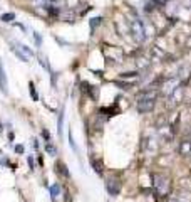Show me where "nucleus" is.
<instances>
[{
    "label": "nucleus",
    "mask_w": 191,
    "mask_h": 202,
    "mask_svg": "<svg viewBox=\"0 0 191 202\" xmlns=\"http://www.w3.org/2000/svg\"><path fill=\"white\" fill-rule=\"evenodd\" d=\"M19 51H20L24 56H27V57H34V51H32L30 47L24 46V44H20V46H19Z\"/></svg>",
    "instance_id": "obj_8"
},
{
    "label": "nucleus",
    "mask_w": 191,
    "mask_h": 202,
    "mask_svg": "<svg viewBox=\"0 0 191 202\" xmlns=\"http://www.w3.org/2000/svg\"><path fill=\"white\" fill-rule=\"evenodd\" d=\"M34 39H35V44L37 46H40V42H42V37L37 34V32H34Z\"/></svg>",
    "instance_id": "obj_21"
},
{
    "label": "nucleus",
    "mask_w": 191,
    "mask_h": 202,
    "mask_svg": "<svg viewBox=\"0 0 191 202\" xmlns=\"http://www.w3.org/2000/svg\"><path fill=\"white\" fill-rule=\"evenodd\" d=\"M154 187L159 195H166L168 190H169V179H168V175H164V174L154 175Z\"/></svg>",
    "instance_id": "obj_3"
},
{
    "label": "nucleus",
    "mask_w": 191,
    "mask_h": 202,
    "mask_svg": "<svg viewBox=\"0 0 191 202\" xmlns=\"http://www.w3.org/2000/svg\"><path fill=\"white\" fill-rule=\"evenodd\" d=\"M156 98H158V91L156 89H146V91L139 93L138 94V101H136L138 111L139 113H149V111H153V108L156 104Z\"/></svg>",
    "instance_id": "obj_1"
},
{
    "label": "nucleus",
    "mask_w": 191,
    "mask_h": 202,
    "mask_svg": "<svg viewBox=\"0 0 191 202\" xmlns=\"http://www.w3.org/2000/svg\"><path fill=\"white\" fill-rule=\"evenodd\" d=\"M27 163H29V167H30V168H34V158H32V157H29V158H27Z\"/></svg>",
    "instance_id": "obj_23"
},
{
    "label": "nucleus",
    "mask_w": 191,
    "mask_h": 202,
    "mask_svg": "<svg viewBox=\"0 0 191 202\" xmlns=\"http://www.w3.org/2000/svg\"><path fill=\"white\" fill-rule=\"evenodd\" d=\"M101 20H102L101 17H96V19H92V20H91V29H96V27L101 24Z\"/></svg>",
    "instance_id": "obj_17"
},
{
    "label": "nucleus",
    "mask_w": 191,
    "mask_h": 202,
    "mask_svg": "<svg viewBox=\"0 0 191 202\" xmlns=\"http://www.w3.org/2000/svg\"><path fill=\"white\" fill-rule=\"evenodd\" d=\"M59 194H61V185H59V184L50 185V197H52V199H57Z\"/></svg>",
    "instance_id": "obj_10"
},
{
    "label": "nucleus",
    "mask_w": 191,
    "mask_h": 202,
    "mask_svg": "<svg viewBox=\"0 0 191 202\" xmlns=\"http://www.w3.org/2000/svg\"><path fill=\"white\" fill-rule=\"evenodd\" d=\"M14 52H15V56H17V57H20V59H22L24 62H29V57L24 56V54H22V52L19 51V49H17V47H14Z\"/></svg>",
    "instance_id": "obj_16"
},
{
    "label": "nucleus",
    "mask_w": 191,
    "mask_h": 202,
    "mask_svg": "<svg viewBox=\"0 0 191 202\" xmlns=\"http://www.w3.org/2000/svg\"><path fill=\"white\" fill-rule=\"evenodd\" d=\"M92 165H94V170L97 172V174H101V172H102V165H101V162H97L96 158H92Z\"/></svg>",
    "instance_id": "obj_15"
},
{
    "label": "nucleus",
    "mask_w": 191,
    "mask_h": 202,
    "mask_svg": "<svg viewBox=\"0 0 191 202\" xmlns=\"http://www.w3.org/2000/svg\"><path fill=\"white\" fill-rule=\"evenodd\" d=\"M129 31H131V36L136 42H144L146 39V29H144V24L138 19V17H133L129 20Z\"/></svg>",
    "instance_id": "obj_2"
},
{
    "label": "nucleus",
    "mask_w": 191,
    "mask_h": 202,
    "mask_svg": "<svg viewBox=\"0 0 191 202\" xmlns=\"http://www.w3.org/2000/svg\"><path fill=\"white\" fill-rule=\"evenodd\" d=\"M14 19H15V14H14V12H7V14H2V15H0V20L2 22H12Z\"/></svg>",
    "instance_id": "obj_11"
},
{
    "label": "nucleus",
    "mask_w": 191,
    "mask_h": 202,
    "mask_svg": "<svg viewBox=\"0 0 191 202\" xmlns=\"http://www.w3.org/2000/svg\"><path fill=\"white\" fill-rule=\"evenodd\" d=\"M45 152H47V153H49V155H50V157H55V155H57V150H55V147L52 145V143H49V141H47V143H45Z\"/></svg>",
    "instance_id": "obj_13"
},
{
    "label": "nucleus",
    "mask_w": 191,
    "mask_h": 202,
    "mask_svg": "<svg viewBox=\"0 0 191 202\" xmlns=\"http://www.w3.org/2000/svg\"><path fill=\"white\" fill-rule=\"evenodd\" d=\"M179 153H181V155H186V157H190V155H191V141H190V140L181 141V145H179Z\"/></svg>",
    "instance_id": "obj_7"
},
{
    "label": "nucleus",
    "mask_w": 191,
    "mask_h": 202,
    "mask_svg": "<svg viewBox=\"0 0 191 202\" xmlns=\"http://www.w3.org/2000/svg\"><path fill=\"white\" fill-rule=\"evenodd\" d=\"M29 91H30V96H32V99H34V101H37V99H39V94H37V91H35V84L32 83H29Z\"/></svg>",
    "instance_id": "obj_12"
},
{
    "label": "nucleus",
    "mask_w": 191,
    "mask_h": 202,
    "mask_svg": "<svg viewBox=\"0 0 191 202\" xmlns=\"http://www.w3.org/2000/svg\"><path fill=\"white\" fill-rule=\"evenodd\" d=\"M163 88H164V89H163V93L169 96V94L173 93L176 88H178V81H176V79H173V81H168V83L163 84Z\"/></svg>",
    "instance_id": "obj_6"
},
{
    "label": "nucleus",
    "mask_w": 191,
    "mask_h": 202,
    "mask_svg": "<svg viewBox=\"0 0 191 202\" xmlns=\"http://www.w3.org/2000/svg\"><path fill=\"white\" fill-rule=\"evenodd\" d=\"M39 61H40V66L45 67V69H49V62H47V59L44 56H39Z\"/></svg>",
    "instance_id": "obj_18"
},
{
    "label": "nucleus",
    "mask_w": 191,
    "mask_h": 202,
    "mask_svg": "<svg viewBox=\"0 0 191 202\" xmlns=\"http://www.w3.org/2000/svg\"><path fill=\"white\" fill-rule=\"evenodd\" d=\"M55 168H57V174L61 172V174H62V175H64V177H69V170H67V167L64 165L62 162H59V163H55Z\"/></svg>",
    "instance_id": "obj_9"
},
{
    "label": "nucleus",
    "mask_w": 191,
    "mask_h": 202,
    "mask_svg": "<svg viewBox=\"0 0 191 202\" xmlns=\"http://www.w3.org/2000/svg\"><path fill=\"white\" fill-rule=\"evenodd\" d=\"M15 152L17 153H24V145H15Z\"/></svg>",
    "instance_id": "obj_22"
},
{
    "label": "nucleus",
    "mask_w": 191,
    "mask_h": 202,
    "mask_svg": "<svg viewBox=\"0 0 191 202\" xmlns=\"http://www.w3.org/2000/svg\"><path fill=\"white\" fill-rule=\"evenodd\" d=\"M62 123H64V109L59 113V121H57V130H59V135H62Z\"/></svg>",
    "instance_id": "obj_14"
},
{
    "label": "nucleus",
    "mask_w": 191,
    "mask_h": 202,
    "mask_svg": "<svg viewBox=\"0 0 191 202\" xmlns=\"http://www.w3.org/2000/svg\"><path fill=\"white\" fill-rule=\"evenodd\" d=\"M138 66H139V67H148V66H149V62L141 57V59H138Z\"/></svg>",
    "instance_id": "obj_19"
},
{
    "label": "nucleus",
    "mask_w": 191,
    "mask_h": 202,
    "mask_svg": "<svg viewBox=\"0 0 191 202\" xmlns=\"http://www.w3.org/2000/svg\"><path fill=\"white\" fill-rule=\"evenodd\" d=\"M0 91L4 94L9 93V83H7V74L4 71V66H2V62H0Z\"/></svg>",
    "instance_id": "obj_5"
},
{
    "label": "nucleus",
    "mask_w": 191,
    "mask_h": 202,
    "mask_svg": "<svg viewBox=\"0 0 191 202\" xmlns=\"http://www.w3.org/2000/svg\"><path fill=\"white\" fill-rule=\"evenodd\" d=\"M190 157H191V155H190Z\"/></svg>",
    "instance_id": "obj_24"
},
{
    "label": "nucleus",
    "mask_w": 191,
    "mask_h": 202,
    "mask_svg": "<svg viewBox=\"0 0 191 202\" xmlns=\"http://www.w3.org/2000/svg\"><path fill=\"white\" fill-rule=\"evenodd\" d=\"M42 136H44V138H45V141H49V140H50V133H49V131H47L45 128L42 130Z\"/></svg>",
    "instance_id": "obj_20"
},
{
    "label": "nucleus",
    "mask_w": 191,
    "mask_h": 202,
    "mask_svg": "<svg viewBox=\"0 0 191 202\" xmlns=\"http://www.w3.org/2000/svg\"><path fill=\"white\" fill-rule=\"evenodd\" d=\"M106 189H107L109 195L116 197L119 194V190H121V182H119L117 179H109V180L106 182Z\"/></svg>",
    "instance_id": "obj_4"
}]
</instances>
